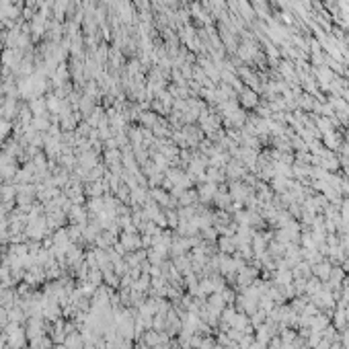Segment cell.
<instances>
[{"instance_id":"obj_1","label":"cell","mask_w":349,"mask_h":349,"mask_svg":"<svg viewBox=\"0 0 349 349\" xmlns=\"http://www.w3.org/2000/svg\"><path fill=\"white\" fill-rule=\"evenodd\" d=\"M12 197H14V187H8V185L0 187V202H8Z\"/></svg>"}]
</instances>
